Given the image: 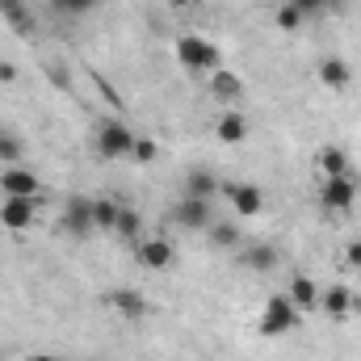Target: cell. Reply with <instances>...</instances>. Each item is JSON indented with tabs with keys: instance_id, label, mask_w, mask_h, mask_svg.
Returning <instances> with one entry per match:
<instances>
[{
	"instance_id": "1",
	"label": "cell",
	"mask_w": 361,
	"mask_h": 361,
	"mask_svg": "<svg viewBox=\"0 0 361 361\" xmlns=\"http://www.w3.org/2000/svg\"><path fill=\"white\" fill-rule=\"evenodd\" d=\"M177 63L185 68V72H202V76H210V72L223 68V55H219V47L206 42V38H197V34H180L177 38Z\"/></svg>"
},
{
	"instance_id": "2",
	"label": "cell",
	"mask_w": 361,
	"mask_h": 361,
	"mask_svg": "<svg viewBox=\"0 0 361 361\" xmlns=\"http://www.w3.org/2000/svg\"><path fill=\"white\" fill-rule=\"evenodd\" d=\"M298 307L290 302V294H273L269 302H265V311H261V324H257V332L261 336H286L290 328H298Z\"/></svg>"
},
{
	"instance_id": "3",
	"label": "cell",
	"mask_w": 361,
	"mask_h": 361,
	"mask_svg": "<svg viewBox=\"0 0 361 361\" xmlns=\"http://www.w3.org/2000/svg\"><path fill=\"white\" fill-rule=\"evenodd\" d=\"M130 152H135V135H130V126L109 118V122L97 130V156H101V160H126Z\"/></svg>"
},
{
	"instance_id": "4",
	"label": "cell",
	"mask_w": 361,
	"mask_h": 361,
	"mask_svg": "<svg viewBox=\"0 0 361 361\" xmlns=\"http://www.w3.org/2000/svg\"><path fill=\"white\" fill-rule=\"evenodd\" d=\"M353 202H357V180H353V173L349 177H324V185H319V206L324 210L345 214V210H353Z\"/></svg>"
},
{
	"instance_id": "5",
	"label": "cell",
	"mask_w": 361,
	"mask_h": 361,
	"mask_svg": "<svg viewBox=\"0 0 361 361\" xmlns=\"http://www.w3.org/2000/svg\"><path fill=\"white\" fill-rule=\"evenodd\" d=\"M173 219H177L180 227H189V231H206L210 223H214V202L210 197H180L177 210H173Z\"/></svg>"
},
{
	"instance_id": "6",
	"label": "cell",
	"mask_w": 361,
	"mask_h": 361,
	"mask_svg": "<svg viewBox=\"0 0 361 361\" xmlns=\"http://www.w3.org/2000/svg\"><path fill=\"white\" fill-rule=\"evenodd\" d=\"M319 311H324L332 324H345V319L357 311V298H353V290H349L345 281H336V286H328V290L319 294Z\"/></svg>"
},
{
	"instance_id": "7",
	"label": "cell",
	"mask_w": 361,
	"mask_h": 361,
	"mask_svg": "<svg viewBox=\"0 0 361 361\" xmlns=\"http://www.w3.org/2000/svg\"><path fill=\"white\" fill-rule=\"evenodd\" d=\"M34 219H38V202L34 197H4L0 202V223L8 231H25V227H34Z\"/></svg>"
},
{
	"instance_id": "8",
	"label": "cell",
	"mask_w": 361,
	"mask_h": 361,
	"mask_svg": "<svg viewBox=\"0 0 361 361\" xmlns=\"http://www.w3.org/2000/svg\"><path fill=\"white\" fill-rule=\"evenodd\" d=\"M135 261H139V269H147V273H156V269H169L173 265V244L169 240H139L135 244Z\"/></svg>"
},
{
	"instance_id": "9",
	"label": "cell",
	"mask_w": 361,
	"mask_h": 361,
	"mask_svg": "<svg viewBox=\"0 0 361 361\" xmlns=\"http://www.w3.org/2000/svg\"><path fill=\"white\" fill-rule=\"evenodd\" d=\"M223 193L231 197V206H235V214H261L265 210V193L252 185V180H235V185H223Z\"/></svg>"
},
{
	"instance_id": "10",
	"label": "cell",
	"mask_w": 361,
	"mask_h": 361,
	"mask_svg": "<svg viewBox=\"0 0 361 361\" xmlns=\"http://www.w3.org/2000/svg\"><path fill=\"white\" fill-rule=\"evenodd\" d=\"M0 193L4 197H38V177L30 169H21V164H8L0 173Z\"/></svg>"
},
{
	"instance_id": "11",
	"label": "cell",
	"mask_w": 361,
	"mask_h": 361,
	"mask_svg": "<svg viewBox=\"0 0 361 361\" xmlns=\"http://www.w3.org/2000/svg\"><path fill=\"white\" fill-rule=\"evenodd\" d=\"M109 307H114V315H122L126 324H139L143 315H147V294H139V290H109Z\"/></svg>"
},
{
	"instance_id": "12",
	"label": "cell",
	"mask_w": 361,
	"mask_h": 361,
	"mask_svg": "<svg viewBox=\"0 0 361 361\" xmlns=\"http://www.w3.org/2000/svg\"><path fill=\"white\" fill-rule=\"evenodd\" d=\"M63 231L68 235H89V231H97V223H92V197H72L63 206Z\"/></svg>"
},
{
	"instance_id": "13",
	"label": "cell",
	"mask_w": 361,
	"mask_h": 361,
	"mask_svg": "<svg viewBox=\"0 0 361 361\" xmlns=\"http://www.w3.org/2000/svg\"><path fill=\"white\" fill-rule=\"evenodd\" d=\"M214 139L227 143V147L244 143V139H248V114H235V109L219 114V122H214Z\"/></svg>"
},
{
	"instance_id": "14",
	"label": "cell",
	"mask_w": 361,
	"mask_h": 361,
	"mask_svg": "<svg viewBox=\"0 0 361 361\" xmlns=\"http://www.w3.org/2000/svg\"><path fill=\"white\" fill-rule=\"evenodd\" d=\"M290 302L298 307V315H315V311H319V290H315V281L302 277V273H294V277H290Z\"/></svg>"
},
{
	"instance_id": "15",
	"label": "cell",
	"mask_w": 361,
	"mask_h": 361,
	"mask_svg": "<svg viewBox=\"0 0 361 361\" xmlns=\"http://www.w3.org/2000/svg\"><path fill=\"white\" fill-rule=\"evenodd\" d=\"M315 76H319V85H324V89H332V92H345L349 85H353V68H349L345 59H336V55H332V59H324Z\"/></svg>"
},
{
	"instance_id": "16",
	"label": "cell",
	"mask_w": 361,
	"mask_h": 361,
	"mask_svg": "<svg viewBox=\"0 0 361 361\" xmlns=\"http://www.w3.org/2000/svg\"><path fill=\"white\" fill-rule=\"evenodd\" d=\"M206 89H210V97H214V101H235V97L244 92V80H240L231 68H219V72H210Z\"/></svg>"
},
{
	"instance_id": "17",
	"label": "cell",
	"mask_w": 361,
	"mask_h": 361,
	"mask_svg": "<svg viewBox=\"0 0 361 361\" xmlns=\"http://www.w3.org/2000/svg\"><path fill=\"white\" fill-rule=\"evenodd\" d=\"M206 235H210V244H214L219 252H235V248H240V227L227 223V219H214V223L206 227Z\"/></svg>"
},
{
	"instance_id": "18",
	"label": "cell",
	"mask_w": 361,
	"mask_h": 361,
	"mask_svg": "<svg viewBox=\"0 0 361 361\" xmlns=\"http://www.w3.org/2000/svg\"><path fill=\"white\" fill-rule=\"evenodd\" d=\"M240 261L252 273H269L273 265H277V248H273V244H248V248L240 252Z\"/></svg>"
},
{
	"instance_id": "19",
	"label": "cell",
	"mask_w": 361,
	"mask_h": 361,
	"mask_svg": "<svg viewBox=\"0 0 361 361\" xmlns=\"http://www.w3.org/2000/svg\"><path fill=\"white\" fill-rule=\"evenodd\" d=\"M223 185H219V177L214 173H206V169H193L189 177H185V193L189 197H210L214 202V193H219Z\"/></svg>"
},
{
	"instance_id": "20",
	"label": "cell",
	"mask_w": 361,
	"mask_h": 361,
	"mask_svg": "<svg viewBox=\"0 0 361 361\" xmlns=\"http://www.w3.org/2000/svg\"><path fill=\"white\" fill-rule=\"evenodd\" d=\"M315 169H319L324 177H349V156H345L341 147H332V143H328V147L319 152V160H315Z\"/></svg>"
},
{
	"instance_id": "21",
	"label": "cell",
	"mask_w": 361,
	"mask_h": 361,
	"mask_svg": "<svg viewBox=\"0 0 361 361\" xmlns=\"http://www.w3.org/2000/svg\"><path fill=\"white\" fill-rule=\"evenodd\" d=\"M114 235H122V240L139 244V240H143V214H139V210H130V206H122V210H118V223H114Z\"/></svg>"
},
{
	"instance_id": "22",
	"label": "cell",
	"mask_w": 361,
	"mask_h": 361,
	"mask_svg": "<svg viewBox=\"0 0 361 361\" xmlns=\"http://www.w3.org/2000/svg\"><path fill=\"white\" fill-rule=\"evenodd\" d=\"M0 13H4V21H8L13 30H21V34L34 30V13H30L25 0H0Z\"/></svg>"
},
{
	"instance_id": "23",
	"label": "cell",
	"mask_w": 361,
	"mask_h": 361,
	"mask_svg": "<svg viewBox=\"0 0 361 361\" xmlns=\"http://www.w3.org/2000/svg\"><path fill=\"white\" fill-rule=\"evenodd\" d=\"M101 0H51V13L59 21H76V17H89Z\"/></svg>"
},
{
	"instance_id": "24",
	"label": "cell",
	"mask_w": 361,
	"mask_h": 361,
	"mask_svg": "<svg viewBox=\"0 0 361 361\" xmlns=\"http://www.w3.org/2000/svg\"><path fill=\"white\" fill-rule=\"evenodd\" d=\"M118 202H109V197H92V223H97V231H114V223H118Z\"/></svg>"
},
{
	"instance_id": "25",
	"label": "cell",
	"mask_w": 361,
	"mask_h": 361,
	"mask_svg": "<svg viewBox=\"0 0 361 361\" xmlns=\"http://www.w3.org/2000/svg\"><path fill=\"white\" fill-rule=\"evenodd\" d=\"M302 17H328V13H336L341 8V0H290Z\"/></svg>"
},
{
	"instance_id": "26",
	"label": "cell",
	"mask_w": 361,
	"mask_h": 361,
	"mask_svg": "<svg viewBox=\"0 0 361 361\" xmlns=\"http://www.w3.org/2000/svg\"><path fill=\"white\" fill-rule=\"evenodd\" d=\"M273 21H277V30H286V34H294V30H298V25L307 21V17H302V13H298L294 4H281V8L273 13Z\"/></svg>"
},
{
	"instance_id": "27",
	"label": "cell",
	"mask_w": 361,
	"mask_h": 361,
	"mask_svg": "<svg viewBox=\"0 0 361 361\" xmlns=\"http://www.w3.org/2000/svg\"><path fill=\"white\" fill-rule=\"evenodd\" d=\"M0 160H4V169L21 160V139H17V135H8V130H0Z\"/></svg>"
},
{
	"instance_id": "28",
	"label": "cell",
	"mask_w": 361,
	"mask_h": 361,
	"mask_svg": "<svg viewBox=\"0 0 361 361\" xmlns=\"http://www.w3.org/2000/svg\"><path fill=\"white\" fill-rule=\"evenodd\" d=\"M130 160H139V164H152V160H156V143H152V139H135V152H130Z\"/></svg>"
},
{
	"instance_id": "29",
	"label": "cell",
	"mask_w": 361,
	"mask_h": 361,
	"mask_svg": "<svg viewBox=\"0 0 361 361\" xmlns=\"http://www.w3.org/2000/svg\"><path fill=\"white\" fill-rule=\"evenodd\" d=\"M345 265H349V269H361V240H353V244L345 248Z\"/></svg>"
},
{
	"instance_id": "30",
	"label": "cell",
	"mask_w": 361,
	"mask_h": 361,
	"mask_svg": "<svg viewBox=\"0 0 361 361\" xmlns=\"http://www.w3.org/2000/svg\"><path fill=\"white\" fill-rule=\"evenodd\" d=\"M17 80V63H0V85H13Z\"/></svg>"
},
{
	"instance_id": "31",
	"label": "cell",
	"mask_w": 361,
	"mask_h": 361,
	"mask_svg": "<svg viewBox=\"0 0 361 361\" xmlns=\"http://www.w3.org/2000/svg\"><path fill=\"white\" fill-rule=\"evenodd\" d=\"M173 8H193V4H202V0H169Z\"/></svg>"
},
{
	"instance_id": "32",
	"label": "cell",
	"mask_w": 361,
	"mask_h": 361,
	"mask_svg": "<svg viewBox=\"0 0 361 361\" xmlns=\"http://www.w3.org/2000/svg\"><path fill=\"white\" fill-rule=\"evenodd\" d=\"M30 361H55V357H30Z\"/></svg>"
}]
</instances>
